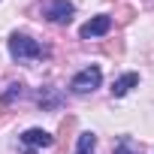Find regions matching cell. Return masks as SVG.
<instances>
[{"instance_id":"6da1fadb","label":"cell","mask_w":154,"mask_h":154,"mask_svg":"<svg viewBox=\"0 0 154 154\" xmlns=\"http://www.w3.org/2000/svg\"><path fill=\"white\" fill-rule=\"evenodd\" d=\"M9 54L15 60H36V57L45 54V48L33 36H27V33H12L9 36Z\"/></svg>"},{"instance_id":"7a4b0ae2","label":"cell","mask_w":154,"mask_h":154,"mask_svg":"<svg viewBox=\"0 0 154 154\" xmlns=\"http://www.w3.org/2000/svg\"><path fill=\"white\" fill-rule=\"evenodd\" d=\"M100 82H103V69H100V66H85V69H79V72L69 79V91L88 94V91L100 88Z\"/></svg>"},{"instance_id":"3957f363","label":"cell","mask_w":154,"mask_h":154,"mask_svg":"<svg viewBox=\"0 0 154 154\" xmlns=\"http://www.w3.org/2000/svg\"><path fill=\"white\" fill-rule=\"evenodd\" d=\"M72 12H75V6L69 3V0H45V3H42V15L51 24H69Z\"/></svg>"},{"instance_id":"277c9868","label":"cell","mask_w":154,"mask_h":154,"mask_svg":"<svg viewBox=\"0 0 154 154\" xmlns=\"http://www.w3.org/2000/svg\"><path fill=\"white\" fill-rule=\"evenodd\" d=\"M21 145H24V148H30V151L51 148V145H54V136H51V133H45L42 127H30V130H24V133H21Z\"/></svg>"},{"instance_id":"5b68a950","label":"cell","mask_w":154,"mask_h":154,"mask_svg":"<svg viewBox=\"0 0 154 154\" xmlns=\"http://www.w3.org/2000/svg\"><path fill=\"white\" fill-rule=\"evenodd\" d=\"M109 30H112V18H109V15H94L88 24H82L79 36H82V39H94V36H106Z\"/></svg>"},{"instance_id":"8992f818","label":"cell","mask_w":154,"mask_h":154,"mask_svg":"<svg viewBox=\"0 0 154 154\" xmlns=\"http://www.w3.org/2000/svg\"><path fill=\"white\" fill-rule=\"evenodd\" d=\"M136 85H139V72H127V75H121V79L112 82V97H124V94H130V88H136Z\"/></svg>"},{"instance_id":"52a82bcc","label":"cell","mask_w":154,"mask_h":154,"mask_svg":"<svg viewBox=\"0 0 154 154\" xmlns=\"http://www.w3.org/2000/svg\"><path fill=\"white\" fill-rule=\"evenodd\" d=\"M94 145H97V136H94V133H82V136H79V148H75V154H94Z\"/></svg>"},{"instance_id":"ba28073f","label":"cell","mask_w":154,"mask_h":154,"mask_svg":"<svg viewBox=\"0 0 154 154\" xmlns=\"http://www.w3.org/2000/svg\"><path fill=\"white\" fill-rule=\"evenodd\" d=\"M21 94H24V85H18V82H15V85H9V88L3 91V97H0V100H3V106H6V103H12V100H18Z\"/></svg>"},{"instance_id":"9c48e42d","label":"cell","mask_w":154,"mask_h":154,"mask_svg":"<svg viewBox=\"0 0 154 154\" xmlns=\"http://www.w3.org/2000/svg\"><path fill=\"white\" fill-rule=\"evenodd\" d=\"M72 130H75V115H66V118H63V121H60V139H63V142H66V139H69V133H72Z\"/></svg>"},{"instance_id":"30bf717a","label":"cell","mask_w":154,"mask_h":154,"mask_svg":"<svg viewBox=\"0 0 154 154\" xmlns=\"http://www.w3.org/2000/svg\"><path fill=\"white\" fill-rule=\"evenodd\" d=\"M103 51L112 54V57H121V54H124V42H121V39H115V42H103Z\"/></svg>"},{"instance_id":"8fae6325","label":"cell","mask_w":154,"mask_h":154,"mask_svg":"<svg viewBox=\"0 0 154 154\" xmlns=\"http://www.w3.org/2000/svg\"><path fill=\"white\" fill-rule=\"evenodd\" d=\"M133 15H136V9H133V6H121V9H118V24H130V21H133Z\"/></svg>"},{"instance_id":"7c38bea8","label":"cell","mask_w":154,"mask_h":154,"mask_svg":"<svg viewBox=\"0 0 154 154\" xmlns=\"http://www.w3.org/2000/svg\"><path fill=\"white\" fill-rule=\"evenodd\" d=\"M115 154H136V151H133V145H130V139H127V136H121V139H118V145H115Z\"/></svg>"}]
</instances>
